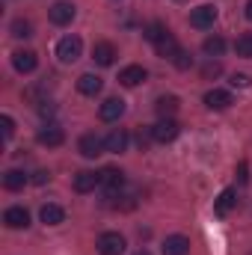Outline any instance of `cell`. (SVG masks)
Returning <instances> with one entry per match:
<instances>
[{"mask_svg":"<svg viewBox=\"0 0 252 255\" xmlns=\"http://www.w3.org/2000/svg\"><path fill=\"white\" fill-rule=\"evenodd\" d=\"M57 57H60V63H74V60H80V57H83V42H80V36H63L60 45H57Z\"/></svg>","mask_w":252,"mask_h":255,"instance_id":"1","label":"cell"},{"mask_svg":"<svg viewBox=\"0 0 252 255\" xmlns=\"http://www.w3.org/2000/svg\"><path fill=\"white\" fill-rule=\"evenodd\" d=\"M214 21H217V6H211V3H202L190 12V27H196V30H208V27H214Z\"/></svg>","mask_w":252,"mask_h":255,"instance_id":"2","label":"cell"},{"mask_svg":"<svg viewBox=\"0 0 252 255\" xmlns=\"http://www.w3.org/2000/svg\"><path fill=\"white\" fill-rule=\"evenodd\" d=\"M101 184H104V190H107V199H116L119 190L125 187V175H122V169H116V166L101 169Z\"/></svg>","mask_w":252,"mask_h":255,"instance_id":"3","label":"cell"},{"mask_svg":"<svg viewBox=\"0 0 252 255\" xmlns=\"http://www.w3.org/2000/svg\"><path fill=\"white\" fill-rule=\"evenodd\" d=\"M95 247H98L101 255H122L125 253V238H122L119 232H104Z\"/></svg>","mask_w":252,"mask_h":255,"instance_id":"4","label":"cell"},{"mask_svg":"<svg viewBox=\"0 0 252 255\" xmlns=\"http://www.w3.org/2000/svg\"><path fill=\"white\" fill-rule=\"evenodd\" d=\"M48 15H51V21H54L57 27H65V24H71V21H74L77 9H74V3H68V0H57V3L48 9Z\"/></svg>","mask_w":252,"mask_h":255,"instance_id":"5","label":"cell"},{"mask_svg":"<svg viewBox=\"0 0 252 255\" xmlns=\"http://www.w3.org/2000/svg\"><path fill=\"white\" fill-rule=\"evenodd\" d=\"M36 139H39L42 145H48V148H57V145H63L65 142V130L60 125H54V122H48V125L39 128Z\"/></svg>","mask_w":252,"mask_h":255,"instance_id":"6","label":"cell"},{"mask_svg":"<svg viewBox=\"0 0 252 255\" xmlns=\"http://www.w3.org/2000/svg\"><path fill=\"white\" fill-rule=\"evenodd\" d=\"M178 130H181V125L175 119H160L157 125L151 128V136H154V142H172L178 136Z\"/></svg>","mask_w":252,"mask_h":255,"instance_id":"7","label":"cell"},{"mask_svg":"<svg viewBox=\"0 0 252 255\" xmlns=\"http://www.w3.org/2000/svg\"><path fill=\"white\" fill-rule=\"evenodd\" d=\"M77 151H80L83 157H98V154L107 151V148H104V139H101L98 133H83L80 142H77Z\"/></svg>","mask_w":252,"mask_h":255,"instance_id":"8","label":"cell"},{"mask_svg":"<svg viewBox=\"0 0 252 255\" xmlns=\"http://www.w3.org/2000/svg\"><path fill=\"white\" fill-rule=\"evenodd\" d=\"M98 116H101V122H119V119L125 116V101H122V98H107V101L101 104Z\"/></svg>","mask_w":252,"mask_h":255,"instance_id":"9","label":"cell"},{"mask_svg":"<svg viewBox=\"0 0 252 255\" xmlns=\"http://www.w3.org/2000/svg\"><path fill=\"white\" fill-rule=\"evenodd\" d=\"M3 223H6V229H27V226H30V214H27L24 208L12 205V208L3 211Z\"/></svg>","mask_w":252,"mask_h":255,"instance_id":"10","label":"cell"},{"mask_svg":"<svg viewBox=\"0 0 252 255\" xmlns=\"http://www.w3.org/2000/svg\"><path fill=\"white\" fill-rule=\"evenodd\" d=\"M98 184H101V172L80 169V172L74 175V190H77V193H89V190H95Z\"/></svg>","mask_w":252,"mask_h":255,"instance_id":"11","label":"cell"},{"mask_svg":"<svg viewBox=\"0 0 252 255\" xmlns=\"http://www.w3.org/2000/svg\"><path fill=\"white\" fill-rule=\"evenodd\" d=\"M12 65H15V71H21V74H30V71H36L39 57H36L33 51H15V54H12Z\"/></svg>","mask_w":252,"mask_h":255,"instance_id":"12","label":"cell"},{"mask_svg":"<svg viewBox=\"0 0 252 255\" xmlns=\"http://www.w3.org/2000/svg\"><path fill=\"white\" fill-rule=\"evenodd\" d=\"M101 89H104V80H101L98 74H80V77H77V92H80V95H89V98H92V95H98Z\"/></svg>","mask_w":252,"mask_h":255,"instance_id":"13","label":"cell"},{"mask_svg":"<svg viewBox=\"0 0 252 255\" xmlns=\"http://www.w3.org/2000/svg\"><path fill=\"white\" fill-rule=\"evenodd\" d=\"M205 107L208 110H229L232 107V95L226 89H211V92H205Z\"/></svg>","mask_w":252,"mask_h":255,"instance_id":"14","label":"cell"},{"mask_svg":"<svg viewBox=\"0 0 252 255\" xmlns=\"http://www.w3.org/2000/svg\"><path fill=\"white\" fill-rule=\"evenodd\" d=\"M104 148H107V151H113V154H122V151L127 148V130L113 128V130L107 133V139H104Z\"/></svg>","mask_w":252,"mask_h":255,"instance_id":"15","label":"cell"},{"mask_svg":"<svg viewBox=\"0 0 252 255\" xmlns=\"http://www.w3.org/2000/svg\"><path fill=\"white\" fill-rule=\"evenodd\" d=\"M116 57H119V54H116V48H113L110 42H98V45L92 48V60L98 65H113Z\"/></svg>","mask_w":252,"mask_h":255,"instance_id":"16","label":"cell"},{"mask_svg":"<svg viewBox=\"0 0 252 255\" xmlns=\"http://www.w3.org/2000/svg\"><path fill=\"white\" fill-rule=\"evenodd\" d=\"M145 77H148V74H145L142 65H127V68L119 71V83H122V86H139Z\"/></svg>","mask_w":252,"mask_h":255,"instance_id":"17","label":"cell"},{"mask_svg":"<svg viewBox=\"0 0 252 255\" xmlns=\"http://www.w3.org/2000/svg\"><path fill=\"white\" fill-rule=\"evenodd\" d=\"M190 253V241L184 235H169L163 241V255H187Z\"/></svg>","mask_w":252,"mask_h":255,"instance_id":"18","label":"cell"},{"mask_svg":"<svg viewBox=\"0 0 252 255\" xmlns=\"http://www.w3.org/2000/svg\"><path fill=\"white\" fill-rule=\"evenodd\" d=\"M39 217H42V223H45V226H60V223L65 220V211L60 208V205H51V202H48V205H42Z\"/></svg>","mask_w":252,"mask_h":255,"instance_id":"19","label":"cell"},{"mask_svg":"<svg viewBox=\"0 0 252 255\" xmlns=\"http://www.w3.org/2000/svg\"><path fill=\"white\" fill-rule=\"evenodd\" d=\"M235 205H238V193L229 187V190H223L220 196H217V202H214V211H217L220 217H226V214H229Z\"/></svg>","mask_w":252,"mask_h":255,"instance_id":"20","label":"cell"},{"mask_svg":"<svg viewBox=\"0 0 252 255\" xmlns=\"http://www.w3.org/2000/svg\"><path fill=\"white\" fill-rule=\"evenodd\" d=\"M154 51H157V57H163V60H175V54L181 51L178 48V42H175V36L169 33V36H163L157 45H154Z\"/></svg>","mask_w":252,"mask_h":255,"instance_id":"21","label":"cell"},{"mask_svg":"<svg viewBox=\"0 0 252 255\" xmlns=\"http://www.w3.org/2000/svg\"><path fill=\"white\" fill-rule=\"evenodd\" d=\"M24 184H27V175L21 172V169H6L3 172V187L6 190H24Z\"/></svg>","mask_w":252,"mask_h":255,"instance_id":"22","label":"cell"},{"mask_svg":"<svg viewBox=\"0 0 252 255\" xmlns=\"http://www.w3.org/2000/svg\"><path fill=\"white\" fill-rule=\"evenodd\" d=\"M154 110L160 113V119H172V113L178 110V98L175 95H160L157 104H154Z\"/></svg>","mask_w":252,"mask_h":255,"instance_id":"23","label":"cell"},{"mask_svg":"<svg viewBox=\"0 0 252 255\" xmlns=\"http://www.w3.org/2000/svg\"><path fill=\"white\" fill-rule=\"evenodd\" d=\"M163 36H169V30H166V24H160V21H151V24L145 27V39H148L151 45H157Z\"/></svg>","mask_w":252,"mask_h":255,"instance_id":"24","label":"cell"},{"mask_svg":"<svg viewBox=\"0 0 252 255\" xmlns=\"http://www.w3.org/2000/svg\"><path fill=\"white\" fill-rule=\"evenodd\" d=\"M202 51H205L208 57H220V54L226 51V39H220V36H208L205 45H202Z\"/></svg>","mask_w":252,"mask_h":255,"instance_id":"25","label":"cell"},{"mask_svg":"<svg viewBox=\"0 0 252 255\" xmlns=\"http://www.w3.org/2000/svg\"><path fill=\"white\" fill-rule=\"evenodd\" d=\"M9 30H12V36H15V39H30V36H33V24H30V21H24V18H15Z\"/></svg>","mask_w":252,"mask_h":255,"instance_id":"26","label":"cell"},{"mask_svg":"<svg viewBox=\"0 0 252 255\" xmlns=\"http://www.w3.org/2000/svg\"><path fill=\"white\" fill-rule=\"evenodd\" d=\"M235 51H238V57H247L250 60L252 57V36L247 33V36H241L238 42H235Z\"/></svg>","mask_w":252,"mask_h":255,"instance_id":"27","label":"cell"},{"mask_svg":"<svg viewBox=\"0 0 252 255\" xmlns=\"http://www.w3.org/2000/svg\"><path fill=\"white\" fill-rule=\"evenodd\" d=\"M172 63H175V68H181V71H187L190 65H193V57H190L187 51H178V54H175V60H172Z\"/></svg>","mask_w":252,"mask_h":255,"instance_id":"28","label":"cell"},{"mask_svg":"<svg viewBox=\"0 0 252 255\" xmlns=\"http://www.w3.org/2000/svg\"><path fill=\"white\" fill-rule=\"evenodd\" d=\"M0 130H3V139H12V133H15L12 116H0Z\"/></svg>","mask_w":252,"mask_h":255,"instance_id":"29","label":"cell"},{"mask_svg":"<svg viewBox=\"0 0 252 255\" xmlns=\"http://www.w3.org/2000/svg\"><path fill=\"white\" fill-rule=\"evenodd\" d=\"M151 139H154V136H151V128H148V130H139V133H136V142H139V148H142V151L148 148V142H151Z\"/></svg>","mask_w":252,"mask_h":255,"instance_id":"30","label":"cell"},{"mask_svg":"<svg viewBox=\"0 0 252 255\" xmlns=\"http://www.w3.org/2000/svg\"><path fill=\"white\" fill-rule=\"evenodd\" d=\"M250 83H252L250 74H235V77H232V86H241V89H247Z\"/></svg>","mask_w":252,"mask_h":255,"instance_id":"31","label":"cell"},{"mask_svg":"<svg viewBox=\"0 0 252 255\" xmlns=\"http://www.w3.org/2000/svg\"><path fill=\"white\" fill-rule=\"evenodd\" d=\"M220 71H223V68H220V63H208L205 68H202V74H205V77H217Z\"/></svg>","mask_w":252,"mask_h":255,"instance_id":"32","label":"cell"},{"mask_svg":"<svg viewBox=\"0 0 252 255\" xmlns=\"http://www.w3.org/2000/svg\"><path fill=\"white\" fill-rule=\"evenodd\" d=\"M247 172H250V166H247V163H241V166H238V181H247V178H250Z\"/></svg>","mask_w":252,"mask_h":255,"instance_id":"33","label":"cell"},{"mask_svg":"<svg viewBox=\"0 0 252 255\" xmlns=\"http://www.w3.org/2000/svg\"><path fill=\"white\" fill-rule=\"evenodd\" d=\"M48 178H51V175H48V172H45V169H39V172H36V175H33V181H36V184H45V181H48Z\"/></svg>","mask_w":252,"mask_h":255,"instance_id":"34","label":"cell"},{"mask_svg":"<svg viewBox=\"0 0 252 255\" xmlns=\"http://www.w3.org/2000/svg\"><path fill=\"white\" fill-rule=\"evenodd\" d=\"M247 18L252 21V0H247Z\"/></svg>","mask_w":252,"mask_h":255,"instance_id":"35","label":"cell"},{"mask_svg":"<svg viewBox=\"0 0 252 255\" xmlns=\"http://www.w3.org/2000/svg\"><path fill=\"white\" fill-rule=\"evenodd\" d=\"M136 255H151V253H145V250H139V253H136Z\"/></svg>","mask_w":252,"mask_h":255,"instance_id":"36","label":"cell"}]
</instances>
